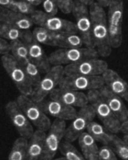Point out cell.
Returning a JSON list of instances; mask_svg holds the SVG:
<instances>
[{"label": "cell", "instance_id": "7a4b0ae2", "mask_svg": "<svg viewBox=\"0 0 128 160\" xmlns=\"http://www.w3.org/2000/svg\"><path fill=\"white\" fill-rule=\"evenodd\" d=\"M86 95L89 104L93 107L96 115L102 121L103 126L112 133L120 132L122 122L104 101L99 89L89 90L87 91Z\"/></svg>", "mask_w": 128, "mask_h": 160}, {"label": "cell", "instance_id": "d4e9b609", "mask_svg": "<svg viewBox=\"0 0 128 160\" xmlns=\"http://www.w3.org/2000/svg\"><path fill=\"white\" fill-rule=\"evenodd\" d=\"M0 6L27 16L31 15L35 10L33 6L22 0H0Z\"/></svg>", "mask_w": 128, "mask_h": 160}, {"label": "cell", "instance_id": "f35d334b", "mask_svg": "<svg viewBox=\"0 0 128 160\" xmlns=\"http://www.w3.org/2000/svg\"><path fill=\"white\" fill-rule=\"evenodd\" d=\"M79 1L87 6H89L91 4H92L95 1L94 0H79Z\"/></svg>", "mask_w": 128, "mask_h": 160}, {"label": "cell", "instance_id": "f1b7e54d", "mask_svg": "<svg viewBox=\"0 0 128 160\" xmlns=\"http://www.w3.org/2000/svg\"><path fill=\"white\" fill-rule=\"evenodd\" d=\"M32 34L35 40L39 44L50 46H54V32H51L45 28L37 26L33 29Z\"/></svg>", "mask_w": 128, "mask_h": 160}, {"label": "cell", "instance_id": "484cf974", "mask_svg": "<svg viewBox=\"0 0 128 160\" xmlns=\"http://www.w3.org/2000/svg\"><path fill=\"white\" fill-rule=\"evenodd\" d=\"M28 139L22 137L16 139L9 154L7 160H25Z\"/></svg>", "mask_w": 128, "mask_h": 160}, {"label": "cell", "instance_id": "1f68e13d", "mask_svg": "<svg viewBox=\"0 0 128 160\" xmlns=\"http://www.w3.org/2000/svg\"><path fill=\"white\" fill-rule=\"evenodd\" d=\"M98 158L99 160H117L114 150L107 145L102 146L99 149Z\"/></svg>", "mask_w": 128, "mask_h": 160}, {"label": "cell", "instance_id": "ba28073f", "mask_svg": "<svg viewBox=\"0 0 128 160\" xmlns=\"http://www.w3.org/2000/svg\"><path fill=\"white\" fill-rule=\"evenodd\" d=\"M34 24L55 33H77L75 23L46 14L43 11L35 10L30 16Z\"/></svg>", "mask_w": 128, "mask_h": 160}, {"label": "cell", "instance_id": "9a60e30c", "mask_svg": "<svg viewBox=\"0 0 128 160\" xmlns=\"http://www.w3.org/2000/svg\"><path fill=\"white\" fill-rule=\"evenodd\" d=\"M6 112L21 137L29 139L34 133V128L16 101L8 102L5 106Z\"/></svg>", "mask_w": 128, "mask_h": 160}, {"label": "cell", "instance_id": "60d3db41", "mask_svg": "<svg viewBox=\"0 0 128 160\" xmlns=\"http://www.w3.org/2000/svg\"><path fill=\"white\" fill-rule=\"evenodd\" d=\"M52 160H66L64 157L62 158H56V159H53Z\"/></svg>", "mask_w": 128, "mask_h": 160}, {"label": "cell", "instance_id": "4316f807", "mask_svg": "<svg viewBox=\"0 0 128 160\" xmlns=\"http://www.w3.org/2000/svg\"><path fill=\"white\" fill-rule=\"evenodd\" d=\"M10 54L21 65L26 60L29 59L26 46L21 40H16L9 42Z\"/></svg>", "mask_w": 128, "mask_h": 160}, {"label": "cell", "instance_id": "2e32d148", "mask_svg": "<svg viewBox=\"0 0 128 160\" xmlns=\"http://www.w3.org/2000/svg\"><path fill=\"white\" fill-rule=\"evenodd\" d=\"M51 99L59 101L66 105L75 108H82L89 104L86 94L57 87L50 94Z\"/></svg>", "mask_w": 128, "mask_h": 160}, {"label": "cell", "instance_id": "6da1fadb", "mask_svg": "<svg viewBox=\"0 0 128 160\" xmlns=\"http://www.w3.org/2000/svg\"><path fill=\"white\" fill-rule=\"evenodd\" d=\"M91 33L94 48L99 56L108 57L112 52L108 32L107 15L104 8L94 1L89 6Z\"/></svg>", "mask_w": 128, "mask_h": 160}, {"label": "cell", "instance_id": "ffe728a7", "mask_svg": "<svg viewBox=\"0 0 128 160\" xmlns=\"http://www.w3.org/2000/svg\"><path fill=\"white\" fill-rule=\"evenodd\" d=\"M0 22L9 24L22 31H30L34 24L30 16L17 12L3 7L0 9Z\"/></svg>", "mask_w": 128, "mask_h": 160}, {"label": "cell", "instance_id": "7c38bea8", "mask_svg": "<svg viewBox=\"0 0 128 160\" xmlns=\"http://www.w3.org/2000/svg\"><path fill=\"white\" fill-rule=\"evenodd\" d=\"M104 82L102 76H88L82 75H64L61 79L59 88L76 91L99 89Z\"/></svg>", "mask_w": 128, "mask_h": 160}, {"label": "cell", "instance_id": "3957f363", "mask_svg": "<svg viewBox=\"0 0 128 160\" xmlns=\"http://www.w3.org/2000/svg\"><path fill=\"white\" fill-rule=\"evenodd\" d=\"M99 54L95 48L81 47L59 49L51 52L49 57V62L52 66H67L84 60L98 58Z\"/></svg>", "mask_w": 128, "mask_h": 160}, {"label": "cell", "instance_id": "52a82bcc", "mask_svg": "<svg viewBox=\"0 0 128 160\" xmlns=\"http://www.w3.org/2000/svg\"><path fill=\"white\" fill-rule=\"evenodd\" d=\"M16 102L32 124L37 128V129L44 132L49 129L52 124L51 121L39 104L34 101L30 96L23 94L19 95L17 98Z\"/></svg>", "mask_w": 128, "mask_h": 160}, {"label": "cell", "instance_id": "44dd1931", "mask_svg": "<svg viewBox=\"0 0 128 160\" xmlns=\"http://www.w3.org/2000/svg\"><path fill=\"white\" fill-rule=\"evenodd\" d=\"M46 132L36 129L29 139L25 160H40L43 153Z\"/></svg>", "mask_w": 128, "mask_h": 160}, {"label": "cell", "instance_id": "f546056e", "mask_svg": "<svg viewBox=\"0 0 128 160\" xmlns=\"http://www.w3.org/2000/svg\"><path fill=\"white\" fill-rule=\"evenodd\" d=\"M59 149L66 160H86L71 142H62Z\"/></svg>", "mask_w": 128, "mask_h": 160}, {"label": "cell", "instance_id": "d6a6232c", "mask_svg": "<svg viewBox=\"0 0 128 160\" xmlns=\"http://www.w3.org/2000/svg\"><path fill=\"white\" fill-rule=\"evenodd\" d=\"M44 12L46 14L56 16L59 10L55 0H42Z\"/></svg>", "mask_w": 128, "mask_h": 160}, {"label": "cell", "instance_id": "836d02e7", "mask_svg": "<svg viewBox=\"0 0 128 160\" xmlns=\"http://www.w3.org/2000/svg\"><path fill=\"white\" fill-rule=\"evenodd\" d=\"M58 9L64 14L72 12L74 0H55Z\"/></svg>", "mask_w": 128, "mask_h": 160}, {"label": "cell", "instance_id": "cb8c5ba5", "mask_svg": "<svg viewBox=\"0 0 128 160\" xmlns=\"http://www.w3.org/2000/svg\"><path fill=\"white\" fill-rule=\"evenodd\" d=\"M87 132L96 141H99L105 145L111 144L114 135L109 131L104 126L94 121L89 124L87 128Z\"/></svg>", "mask_w": 128, "mask_h": 160}, {"label": "cell", "instance_id": "4dcf8cb0", "mask_svg": "<svg viewBox=\"0 0 128 160\" xmlns=\"http://www.w3.org/2000/svg\"><path fill=\"white\" fill-rule=\"evenodd\" d=\"M112 149L121 159L122 160H128V144L124 140L114 135L112 140L110 144Z\"/></svg>", "mask_w": 128, "mask_h": 160}, {"label": "cell", "instance_id": "5bb4252c", "mask_svg": "<svg viewBox=\"0 0 128 160\" xmlns=\"http://www.w3.org/2000/svg\"><path fill=\"white\" fill-rule=\"evenodd\" d=\"M21 41L27 47L31 60L37 66L41 72L46 73L51 68L49 57L46 54L41 44L34 38L32 31H24Z\"/></svg>", "mask_w": 128, "mask_h": 160}, {"label": "cell", "instance_id": "9c48e42d", "mask_svg": "<svg viewBox=\"0 0 128 160\" xmlns=\"http://www.w3.org/2000/svg\"><path fill=\"white\" fill-rule=\"evenodd\" d=\"M72 13L75 19L77 33L82 39L85 47L94 48L91 33V21L89 6L79 0H74Z\"/></svg>", "mask_w": 128, "mask_h": 160}, {"label": "cell", "instance_id": "74e56055", "mask_svg": "<svg viewBox=\"0 0 128 160\" xmlns=\"http://www.w3.org/2000/svg\"><path fill=\"white\" fill-rule=\"evenodd\" d=\"M22 1L31 4L34 7L39 6L42 3V0H22Z\"/></svg>", "mask_w": 128, "mask_h": 160}, {"label": "cell", "instance_id": "8fae6325", "mask_svg": "<svg viewBox=\"0 0 128 160\" xmlns=\"http://www.w3.org/2000/svg\"><path fill=\"white\" fill-rule=\"evenodd\" d=\"M96 116L95 111L91 104H88L81 108L70 126L66 128L65 141L71 143L78 139L85 132L89 124L93 121Z\"/></svg>", "mask_w": 128, "mask_h": 160}, {"label": "cell", "instance_id": "8992f818", "mask_svg": "<svg viewBox=\"0 0 128 160\" xmlns=\"http://www.w3.org/2000/svg\"><path fill=\"white\" fill-rule=\"evenodd\" d=\"M64 75V66H51L39 82L33 88L32 92L30 96L31 98L38 104L44 101L46 98L59 86Z\"/></svg>", "mask_w": 128, "mask_h": 160}, {"label": "cell", "instance_id": "d6986e66", "mask_svg": "<svg viewBox=\"0 0 128 160\" xmlns=\"http://www.w3.org/2000/svg\"><path fill=\"white\" fill-rule=\"evenodd\" d=\"M100 93L104 101L116 116L122 122L128 119V109L122 99L114 94L106 86L99 89Z\"/></svg>", "mask_w": 128, "mask_h": 160}, {"label": "cell", "instance_id": "e575fe53", "mask_svg": "<svg viewBox=\"0 0 128 160\" xmlns=\"http://www.w3.org/2000/svg\"><path fill=\"white\" fill-rule=\"evenodd\" d=\"M9 53H10L9 42L0 37V54L2 56Z\"/></svg>", "mask_w": 128, "mask_h": 160}, {"label": "cell", "instance_id": "277c9868", "mask_svg": "<svg viewBox=\"0 0 128 160\" xmlns=\"http://www.w3.org/2000/svg\"><path fill=\"white\" fill-rule=\"evenodd\" d=\"M107 22L111 44L112 48H119L122 41L124 4L122 0H111L109 5Z\"/></svg>", "mask_w": 128, "mask_h": 160}, {"label": "cell", "instance_id": "4fadbf2b", "mask_svg": "<svg viewBox=\"0 0 128 160\" xmlns=\"http://www.w3.org/2000/svg\"><path fill=\"white\" fill-rule=\"evenodd\" d=\"M64 67L65 75L88 76H102L105 71L109 68L107 62L99 58L84 60Z\"/></svg>", "mask_w": 128, "mask_h": 160}, {"label": "cell", "instance_id": "5b68a950", "mask_svg": "<svg viewBox=\"0 0 128 160\" xmlns=\"http://www.w3.org/2000/svg\"><path fill=\"white\" fill-rule=\"evenodd\" d=\"M1 61L3 68L21 94L30 96L33 91V86L17 60L9 53L2 56Z\"/></svg>", "mask_w": 128, "mask_h": 160}, {"label": "cell", "instance_id": "7402d4cb", "mask_svg": "<svg viewBox=\"0 0 128 160\" xmlns=\"http://www.w3.org/2000/svg\"><path fill=\"white\" fill-rule=\"evenodd\" d=\"M78 139L80 148L86 160H95L98 158L99 149L96 141L89 132H84Z\"/></svg>", "mask_w": 128, "mask_h": 160}, {"label": "cell", "instance_id": "603a6c76", "mask_svg": "<svg viewBox=\"0 0 128 160\" xmlns=\"http://www.w3.org/2000/svg\"><path fill=\"white\" fill-rule=\"evenodd\" d=\"M54 46L61 49L81 48L84 45L82 39L77 33H55Z\"/></svg>", "mask_w": 128, "mask_h": 160}, {"label": "cell", "instance_id": "30bf717a", "mask_svg": "<svg viewBox=\"0 0 128 160\" xmlns=\"http://www.w3.org/2000/svg\"><path fill=\"white\" fill-rule=\"evenodd\" d=\"M46 134L43 153L40 160H52L59 149L61 141L64 138L66 123L64 120L55 119Z\"/></svg>", "mask_w": 128, "mask_h": 160}, {"label": "cell", "instance_id": "8d00e7d4", "mask_svg": "<svg viewBox=\"0 0 128 160\" xmlns=\"http://www.w3.org/2000/svg\"><path fill=\"white\" fill-rule=\"evenodd\" d=\"M95 1L103 8H106L108 7L110 4L111 0H95Z\"/></svg>", "mask_w": 128, "mask_h": 160}, {"label": "cell", "instance_id": "ab89813d", "mask_svg": "<svg viewBox=\"0 0 128 160\" xmlns=\"http://www.w3.org/2000/svg\"><path fill=\"white\" fill-rule=\"evenodd\" d=\"M123 139L128 144V134H124V137H123Z\"/></svg>", "mask_w": 128, "mask_h": 160}, {"label": "cell", "instance_id": "b9f144b4", "mask_svg": "<svg viewBox=\"0 0 128 160\" xmlns=\"http://www.w3.org/2000/svg\"><path fill=\"white\" fill-rule=\"evenodd\" d=\"M95 160H99V158H97V159H96Z\"/></svg>", "mask_w": 128, "mask_h": 160}, {"label": "cell", "instance_id": "83f0119b", "mask_svg": "<svg viewBox=\"0 0 128 160\" xmlns=\"http://www.w3.org/2000/svg\"><path fill=\"white\" fill-rule=\"evenodd\" d=\"M26 72L33 88L39 82L41 79V71L37 66L31 59L26 60L21 65Z\"/></svg>", "mask_w": 128, "mask_h": 160}, {"label": "cell", "instance_id": "e0dca14e", "mask_svg": "<svg viewBox=\"0 0 128 160\" xmlns=\"http://www.w3.org/2000/svg\"><path fill=\"white\" fill-rule=\"evenodd\" d=\"M42 110L51 116L56 118V119L72 120L77 114L75 108L66 105L59 101L51 99L43 101L39 103Z\"/></svg>", "mask_w": 128, "mask_h": 160}, {"label": "cell", "instance_id": "ac0fdd59", "mask_svg": "<svg viewBox=\"0 0 128 160\" xmlns=\"http://www.w3.org/2000/svg\"><path fill=\"white\" fill-rule=\"evenodd\" d=\"M102 77L105 86L114 94L128 102V83L116 71L108 68Z\"/></svg>", "mask_w": 128, "mask_h": 160}, {"label": "cell", "instance_id": "d590c367", "mask_svg": "<svg viewBox=\"0 0 128 160\" xmlns=\"http://www.w3.org/2000/svg\"><path fill=\"white\" fill-rule=\"evenodd\" d=\"M121 131L124 134H128V119L121 123Z\"/></svg>", "mask_w": 128, "mask_h": 160}]
</instances>
